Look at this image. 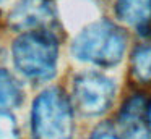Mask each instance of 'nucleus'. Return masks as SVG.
I'll return each instance as SVG.
<instances>
[{"label": "nucleus", "mask_w": 151, "mask_h": 139, "mask_svg": "<svg viewBox=\"0 0 151 139\" xmlns=\"http://www.w3.org/2000/svg\"><path fill=\"white\" fill-rule=\"evenodd\" d=\"M59 44L49 31L23 32L13 44L15 66L33 81H46L55 74Z\"/></svg>", "instance_id": "nucleus-1"}, {"label": "nucleus", "mask_w": 151, "mask_h": 139, "mask_svg": "<svg viewBox=\"0 0 151 139\" xmlns=\"http://www.w3.org/2000/svg\"><path fill=\"white\" fill-rule=\"evenodd\" d=\"M127 37L119 26L111 21H99L85 28L73 41L75 58L99 66L119 63L125 52Z\"/></svg>", "instance_id": "nucleus-2"}, {"label": "nucleus", "mask_w": 151, "mask_h": 139, "mask_svg": "<svg viewBox=\"0 0 151 139\" xmlns=\"http://www.w3.org/2000/svg\"><path fill=\"white\" fill-rule=\"evenodd\" d=\"M33 139H72L73 112L62 89L50 87L36 97L31 112Z\"/></svg>", "instance_id": "nucleus-3"}, {"label": "nucleus", "mask_w": 151, "mask_h": 139, "mask_svg": "<svg viewBox=\"0 0 151 139\" xmlns=\"http://www.w3.org/2000/svg\"><path fill=\"white\" fill-rule=\"evenodd\" d=\"M115 97V84L101 73L86 71L73 81V99L80 113L86 116H99L109 110Z\"/></svg>", "instance_id": "nucleus-4"}, {"label": "nucleus", "mask_w": 151, "mask_h": 139, "mask_svg": "<svg viewBox=\"0 0 151 139\" xmlns=\"http://www.w3.org/2000/svg\"><path fill=\"white\" fill-rule=\"evenodd\" d=\"M54 11L47 0H21L8 15L13 29H36L52 21Z\"/></svg>", "instance_id": "nucleus-5"}, {"label": "nucleus", "mask_w": 151, "mask_h": 139, "mask_svg": "<svg viewBox=\"0 0 151 139\" xmlns=\"http://www.w3.org/2000/svg\"><path fill=\"white\" fill-rule=\"evenodd\" d=\"M146 102L143 97L135 96L124 105L119 120L124 126L125 139H148L143 121H146Z\"/></svg>", "instance_id": "nucleus-6"}, {"label": "nucleus", "mask_w": 151, "mask_h": 139, "mask_svg": "<svg viewBox=\"0 0 151 139\" xmlns=\"http://www.w3.org/2000/svg\"><path fill=\"white\" fill-rule=\"evenodd\" d=\"M115 11L128 26L145 29L151 23V0H117Z\"/></svg>", "instance_id": "nucleus-7"}, {"label": "nucleus", "mask_w": 151, "mask_h": 139, "mask_svg": "<svg viewBox=\"0 0 151 139\" xmlns=\"http://www.w3.org/2000/svg\"><path fill=\"white\" fill-rule=\"evenodd\" d=\"M23 100V89L13 74L0 68V112L18 107Z\"/></svg>", "instance_id": "nucleus-8"}, {"label": "nucleus", "mask_w": 151, "mask_h": 139, "mask_svg": "<svg viewBox=\"0 0 151 139\" xmlns=\"http://www.w3.org/2000/svg\"><path fill=\"white\" fill-rule=\"evenodd\" d=\"M132 74L140 83H151V42L140 44L133 50Z\"/></svg>", "instance_id": "nucleus-9"}, {"label": "nucleus", "mask_w": 151, "mask_h": 139, "mask_svg": "<svg viewBox=\"0 0 151 139\" xmlns=\"http://www.w3.org/2000/svg\"><path fill=\"white\" fill-rule=\"evenodd\" d=\"M0 139H18L17 123L5 112H0Z\"/></svg>", "instance_id": "nucleus-10"}, {"label": "nucleus", "mask_w": 151, "mask_h": 139, "mask_svg": "<svg viewBox=\"0 0 151 139\" xmlns=\"http://www.w3.org/2000/svg\"><path fill=\"white\" fill-rule=\"evenodd\" d=\"M93 139H120V138L109 128H99L93 133Z\"/></svg>", "instance_id": "nucleus-11"}, {"label": "nucleus", "mask_w": 151, "mask_h": 139, "mask_svg": "<svg viewBox=\"0 0 151 139\" xmlns=\"http://www.w3.org/2000/svg\"><path fill=\"white\" fill-rule=\"evenodd\" d=\"M146 125H148V129L151 131V103H150V107H148V110H146Z\"/></svg>", "instance_id": "nucleus-12"}]
</instances>
